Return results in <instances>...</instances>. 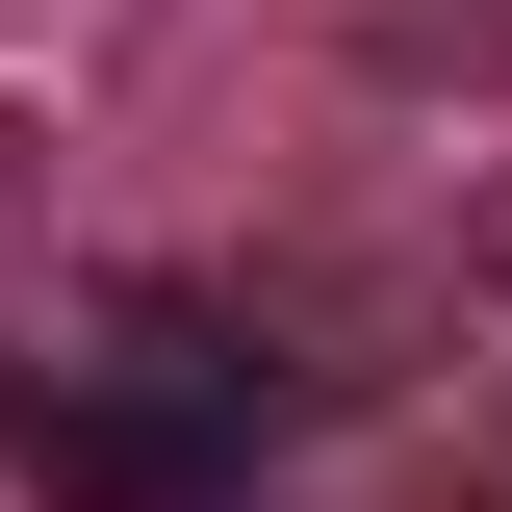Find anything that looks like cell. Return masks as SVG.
I'll list each match as a JSON object with an SVG mask.
<instances>
[{"label":"cell","mask_w":512,"mask_h":512,"mask_svg":"<svg viewBox=\"0 0 512 512\" xmlns=\"http://www.w3.org/2000/svg\"><path fill=\"white\" fill-rule=\"evenodd\" d=\"M282 436H308V359L256 308H103L52 384H0V461L52 512H256Z\"/></svg>","instance_id":"obj_1"}]
</instances>
